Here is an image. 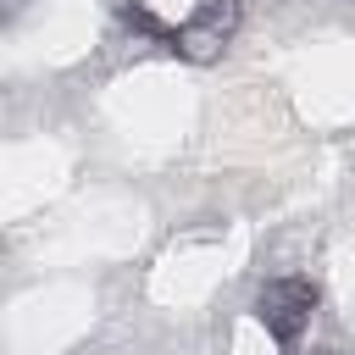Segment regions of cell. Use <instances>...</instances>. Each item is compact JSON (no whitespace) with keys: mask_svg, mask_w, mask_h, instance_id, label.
Wrapping results in <instances>:
<instances>
[{"mask_svg":"<svg viewBox=\"0 0 355 355\" xmlns=\"http://www.w3.org/2000/svg\"><path fill=\"white\" fill-rule=\"evenodd\" d=\"M311 305H316V288H311L305 277H277V283L261 288L255 316H261V327H266L277 344H294V338L305 333V322H311Z\"/></svg>","mask_w":355,"mask_h":355,"instance_id":"7a4b0ae2","label":"cell"},{"mask_svg":"<svg viewBox=\"0 0 355 355\" xmlns=\"http://www.w3.org/2000/svg\"><path fill=\"white\" fill-rule=\"evenodd\" d=\"M233 28H239V0H200V6H194V17H189V22H178L166 39H172V50H178V55H189V61H211V55H222V50H227Z\"/></svg>","mask_w":355,"mask_h":355,"instance_id":"6da1fadb","label":"cell"}]
</instances>
